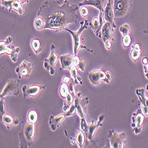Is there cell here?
<instances>
[{
	"label": "cell",
	"mask_w": 148,
	"mask_h": 148,
	"mask_svg": "<svg viewBox=\"0 0 148 148\" xmlns=\"http://www.w3.org/2000/svg\"><path fill=\"white\" fill-rule=\"evenodd\" d=\"M78 9L76 4L69 5V1L61 5L58 1H46L40 7L38 16L45 22L44 29L57 32L66 29L69 24L77 23Z\"/></svg>",
	"instance_id": "1"
},
{
	"label": "cell",
	"mask_w": 148,
	"mask_h": 148,
	"mask_svg": "<svg viewBox=\"0 0 148 148\" xmlns=\"http://www.w3.org/2000/svg\"><path fill=\"white\" fill-rule=\"evenodd\" d=\"M80 25H81V26L77 32L72 31V30L68 29V28L65 29V30L69 32L72 36L73 43V55H74V56L77 55L78 52L81 49H86V50H87L88 51H89L91 53H93L92 51L89 50L85 46L83 45L82 44V41H81V34L85 29H87V27L89 25L88 21L87 20H85V21H81Z\"/></svg>",
	"instance_id": "2"
},
{
	"label": "cell",
	"mask_w": 148,
	"mask_h": 148,
	"mask_svg": "<svg viewBox=\"0 0 148 148\" xmlns=\"http://www.w3.org/2000/svg\"><path fill=\"white\" fill-rule=\"evenodd\" d=\"M132 7V0H114L113 9L114 18H126Z\"/></svg>",
	"instance_id": "3"
},
{
	"label": "cell",
	"mask_w": 148,
	"mask_h": 148,
	"mask_svg": "<svg viewBox=\"0 0 148 148\" xmlns=\"http://www.w3.org/2000/svg\"><path fill=\"white\" fill-rule=\"evenodd\" d=\"M13 39L11 36H8L5 40L1 41L0 42V54L3 55L4 53L8 54L11 60L14 62L17 60L18 55L20 51L18 47H15L14 45H11Z\"/></svg>",
	"instance_id": "4"
},
{
	"label": "cell",
	"mask_w": 148,
	"mask_h": 148,
	"mask_svg": "<svg viewBox=\"0 0 148 148\" xmlns=\"http://www.w3.org/2000/svg\"><path fill=\"white\" fill-rule=\"evenodd\" d=\"M88 79L94 85H97L102 81L108 84L112 78L111 72L108 71H105L103 68L92 71L88 73Z\"/></svg>",
	"instance_id": "5"
},
{
	"label": "cell",
	"mask_w": 148,
	"mask_h": 148,
	"mask_svg": "<svg viewBox=\"0 0 148 148\" xmlns=\"http://www.w3.org/2000/svg\"><path fill=\"white\" fill-rule=\"evenodd\" d=\"M126 136L125 133H117L113 129L109 131L108 143L112 148H123L126 144Z\"/></svg>",
	"instance_id": "6"
},
{
	"label": "cell",
	"mask_w": 148,
	"mask_h": 148,
	"mask_svg": "<svg viewBox=\"0 0 148 148\" xmlns=\"http://www.w3.org/2000/svg\"><path fill=\"white\" fill-rule=\"evenodd\" d=\"M55 46L53 45L51 46V51L49 57L45 59L44 67L45 68L50 72L51 75H53L55 73V65L58 61L60 57H59L55 52Z\"/></svg>",
	"instance_id": "7"
},
{
	"label": "cell",
	"mask_w": 148,
	"mask_h": 148,
	"mask_svg": "<svg viewBox=\"0 0 148 148\" xmlns=\"http://www.w3.org/2000/svg\"><path fill=\"white\" fill-rule=\"evenodd\" d=\"M145 116L143 114L141 108L138 109L136 112L133 113L132 127H133V131L135 134H139L141 132L142 126L145 121Z\"/></svg>",
	"instance_id": "8"
},
{
	"label": "cell",
	"mask_w": 148,
	"mask_h": 148,
	"mask_svg": "<svg viewBox=\"0 0 148 148\" xmlns=\"http://www.w3.org/2000/svg\"><path fill=\"white\" fill-rule=\"evenodd\" d=\"M20 81L16 79H9L5 85L3 92L1 93V97H4L10 95L17 96L19 94Z\"/></svg>",
	"instance_id": "9"
},
{
	"label": "cell",
	"mask_w": 148,
	"mask_h": 148,
	"mask_svg": "<svg viewBox=\"0 0 148 148\" xmlns=\"http://www.w3.org/2000/svg\"><path fill=\"white\" fill-rule=\"evenodd\" d=\"M45 88V86L40 85H24L22 87V91L23 93L24 98L29 97H35L38 95L41 90Z\"/></svg>",
	"instance_id": "10"
},
{
	"label": "cell",
	"mask_w": 148,
	"mask_h": 148,
	"mask_svg": "<svg viewBox=\"0 0 148 148\" xmlns=\"http://www.w3.org/2000/svg\"><path fill=\"white\" fill-rule=\"evenodd\" d=\"M114 30L113 29L110 23L105 22L104 23L100 33V38L103 40L105 44L109 42H113L114 41Z\"/></svg>",
	"instance_id": "11"
},
{
	"label": "cell",
	"mask_w": 148,
	"mask_h": 148,
	"mask_svg": "<svg viewBox=\"0 0 148 148\" xmlns=\"http://www.w3.org/2000/svg\"><path fill=\"white\" fill-rule=\"evenodd\" d=\"M88 104V97L80 98V97H77L75 98V106L77 109V112L81 119H86V112H87Z\"/></svg>",
	"instance_id": "12"
},
{
	"label": "cell",
	"mask_w": 148,
	"mask_h": 148,
	"mask_svg": "<svg viewBox=\"0 0 148 148\" xmlns=\"http://www.w3.org/2000/svg\"><path fill=\"white\" fill-rule=\"evenodd\" d=\"M104 117L105 116L104 115H101L99 117V119H98V120L97 121H95L93 120L92 123H88L87 132L85 133L88 141H91V140L94 137V135L98 127L102 126V122L104 119Z\"/></svg>",
	"instance_id": "13"
},
{
	"label": "cell",
	"mask_w": 148,
	"mask_h": 148,
	"mask_svg": "<svg viewBox=\"0 0 148 148\" xmlns=\"http://www.w3.org/2000/svg\"><path fill=\"white\" fill-rule=\"evenodd\" d=\"M104 23L105 21L104 19L103 12H100L99 16L95 17L92 19V21L89 24V25L90 26L91 28L92 29L96 36L99 37L100 38L101 30Z\"/></svg>",
	"instance_id": "14"
},
{
	"label": "cell",
	"mask_w": 148,
	"mask_h": 148,
	"mask_svg": "<svg viewBox=\"0 0 148 148\" xmlns=\"http://www.w3.org/2000/svg\"><path fill=\"white\" fill-rule=\"evenodd\" d=\"M104 19L105 22H108L111 24L113 29L114 30L116 27L115 23H114V12L113 9V6L112 5V1L108 0V3L104 9Z\"/></svg>",
	"instance_id": "15"
},
{
	"label": "cell",
	"mask_w": 148,
	"mask_h": 148,
	"mask_svg": "<svg viewBox=\"0 0 148 148\" xmlns=\"http://www.w3.org/2000/svg\"><path fill=\"white\" fill-rule=\"evenodd\" d=\"M35 132L36 129L34 124L30 123V121L27 122L25 125H24V127L23 129V136L25 138L26 140H27V143H29V145L30 143L33 142L35 136Z\"/></svg>",
	"instance_id": "16"
},
{
	"label": "cell",
	"mask_w": 148,
	"mask_h": 148,
	"mask_svg": "<svg viewBox=\"0 0 148 148\" xmlns=\"http://www.w3.org/2000/svg\"><path fill=\"white\" fill-rule=\"evenodd\" d=\"M141 104V110L145 116H148V97L146 95L145 90L141 88L136 91Z\"/></svg>",
	"instance_id": "17"
},
{
	"label": "cell",
	"mask_w": 148,
	"mask_h": 148,
	"mask_svg": "<svg viewBox=\"0 0 148 148\" xmlns=\"http://www.w3.org/2000/svg\"><path fill=\"white\" fill-rule=\"evenodd\" d=\"M32 71V65L26 60H24L22 64L18 66L16 69V72L19 76V78L22 77L28 78Z\"/></svg>",
	"instance_id": "18"
},
{
	"label": "cell",
	"mask_w": 148,
	"mask_h": 148,
	"mask_svg": "<svg viewBox=\"0 0 148 148\" xmlns=\"http://www.w3.org/2000/svg\"><path fill=\"white\" fill-rule=\"evenodd\" d=\"M66 117V114H60L56 116H51L50 119H49V126L52 130L55 131L59 127V126L61 125L65 117Z\"/></svg>",
	"instance_id": "19"
},
{
	"label": "cell",
	"mask_w": 148,
	"mask_h": 148,
	"mask_svg": "<svg viewBox=\"0 0 148 148\" xmlns=\"http://www.w3.org/2000/svg\"><path fill=\"white\" fill-rule=\"evenodd\" d=\"M73 57L71 54L61 55L60 56L61 64V68L60 70L61 71L65 69H71L73 66Z\"/></svg>",
	"instance_id": "20"
},
{
	"label": "cell",
	"mask_w": 148,
	"mask_h": 148,
	"mask_svg": "<svg viewBox=\"0 0 148 148\" xmlns=\"http://www.w3.org/2000/svg\"><path fill=\"white\" fill-rule=\"evenodd\" d=\"M105 1L106 0H84L83 2L79 4V6L91 5L99 10L100 12H104L103 6Z\"/></svg>",
	"instance_id": "21"
},
{
	"label": "cell",
	"mask_w": 148,
	"mask_h": 148,
	"mask_svg": "<svg viewBox=\"0 0 148 148\" xmlns=\"http://www.w3.org/2000/svg\"><path fill=\"white\" fill-rule=\"evenodd\" d=\"M142 56V49L140 44L136 42L132 45L130 51V57L134 62L138 61Z\"/></svg>",
	"instance_id": "22"
},
{
	"label": "cell",
	"mask_w": 148,
	"mask_h": 148,
	"mask_svg": "<svg viewBox=\"0 0 148 148\" xmlns=\"http://www.w3.org/2000/svg\"><path fill=\"white\" fill-rule=\"evenodd\" d=\"M3 117V120L4 123H5V125L9 129L11 126H13L14 124L15 125H18V120L16 118H14L13 116L5 114L2 116Z\"/></svg>",
	"instance_id": "23"
},
{
	"label": "cell",
	"mask_w": 148,
	"mask_h": 148,
	"mask_svg": "<svg viewBox=\"0 0 148 148\" xmlns=\"http://www.w3.org/2000/svg\"><path fill=\"white\" fill-rule=\"evenodd\" d=\"M73 65L74 66H75L77 68H79L82 71H84L85 68L86 64L82 58H81L78 56L76 55V56H73Z\"/></svg>",
	"instance_id": "24"
},
{
	"label": "cell",
	"mask_w": 148,
	"mask_h": 148,
	"mask_svg": "<svg viewBox=\"0 0 148 148\" xmlns=\"http://www.w3.org/2000/svg\"><path fill=\"white\" fill-rule=\"evenodd\" d=\"M31 46L33 50L36 55L39 54L42 51L40 40L38 38H34L31 42Z\"/></svg>",
	"instance_id": "25"
},
{
	"label": "cell",
	"mask_w": 148,
	"mask_h": 148,
	"mask_svg": "<svg viewBox=\"0 0 148 148\" xmlns=\"http://www.w3.org/2000/svg\"><path fill=\"white\" fill-rule=\"evenodd\" d=\"M70 71H71V76H72V78H73L74 81H75L76 85H77L78 84H80L81 85H82L83 83H82V79L78 75L77 68L75 66H74L73 65V66L71 68Z\"/></svg>",
	"instance_id": "26"
},
{
	"label": "cell",
	"mask_w": 148,
	"mask_h": 148,
	"mask_svg": "<svg viewBox=\"0 0 148 148\" xmlns=\"http://www.w3.org/2000/svg\"><path fill=\"white\" fill-rule=\"evenodd\" d=\"M18 0H14L12 4V10L16 11L20 15H22L24 12V7Z\"/></svg>",
	"instance_id": "27"
},
{
	"label": "cell",
	"mask_w": 148,
	"mask_h": 148,
	"mask_svg": "<svg viewBox=\"0 0 148 148\" xmlns=\"http://www.w3.org/2000/svg\"><path fill=\"white\" fill-rule=\"evenodd\" d=\"M85 133L83 132L79 131L77 133V137H76V142L79 146V147H83L85 143Z\"/></svg>",
	"instance_id": "28"
},
{
	"label": "cell",
	"mask_w": 148,
	"mask_h": 148,
	"mask_svg": "<svg viewBox=\"0 0 148 148\" xmlns=\"http://www.w3.org/2000/svg\"><path fill=\"white\" fill-rule=\"evenodd\" d=\"M59 93L60 96L64 98H66L68 95L70 93L68 84L66 82H64L62 84H61L59 88Z\"/></svg>",
	"instance_id": "29"
},
{
	"label": "cell",
	"mask_w": 148,
	"mask_h": 148,
	"mask_svg": "<svg viewBox=\"0 0 148 148\" xmlns=\"http://www.w3.org/2000/svg\"><path fill=\"white\" fill-rule=\"evenodd\" d=\"M66 83L68 84L70 93L73 96V97L74 98V99H75V98L77 97V94L76 91H75V85H76V84H75V81H74L73 78H71V79L68 82H66Z\"/></svg>",
	"instance_id": "30"
},
{
	"label": "cell",
	"mask_w": 148,
	"mask_h": 148,
	"mask_svg": "<svg viewBox=\"0 0 148 148\" xmlns=\"http://www.w3.org/2000/svg\"><path fill=\"white\" fill-rule=\"evenodd\" d=\"M45 26V22L44 20L39 16H38L34 20V27L38 30H42L44 29Z\"/></svg>",
	"instance_id": "31"
},
{
	"label": "cell",
	"mask_w": 148,
	"mask_h": 148,
	"mask_svg": "<svg viewBox=\"0 0 148 148\" xmlns=\"http://www.w3.org/2000/svg\"><path fill=\"white\" fill-rule=\"evenodd\" d=\"M65 100L64 101V111H66L67 109H69L71 106H72L73 102V100L74 98L73 97V96L71 95V93H69L68 96L66 97V98H65Z\"/></svg>",
	"instance_id": "32"
},
{
	"label": "cell",
	"mask_w": 148,
	"mask_h": 148,
	"mask_svg": "<svg viewBox=\"0 0 148 148\" xmlns=\"http://www.w3.org/2000/svg\"><path fill=\"white\" fill-rule=\"evenodd\" d=\"M38 119V115L35 110H31L28 114V120L32 123L35 124Z\"/></svg>",
	"instance_id": "33"
},
{
	"label": "cell",
	"mask_w": 148,
	"mask_h": 148,
	"mask_svg": "<svg viewBox=\"0 0 148 148\" xmlns=\"http://www.w3.org/2000/svg\"><path fill=\"white\" fill-rule=\"evenodd\" d=\"M14 0H5L4 1L0 2L1 5L5 8L6 10H8L9 11H12V4Z\"/></svg>",
	"instance_id": "34"
},
{
	"label": "cell",
	"mask_w": 148,
	"mask_h": 148,
	"mask_svg": "<svg viewBox=\"0 0 148 148\" xmlns=\"http://www.w3.org/2000/svg\"><path fill=\"white\" fill-rule=\"evenodd\" d=\"M132 42V39H131V36L129 34L123 36V39H122V43H123V46L125 47H128Z\"/></svg>",
	"instance_id": "35"
},
{
	"label": "cell",
	"mask_w": 148,
	"mask_h": 148,
	"mask_svg": "<svg viewBox=\"0 0 148 148\" xmlns=\"http://www.w3.org/2000/svg\"><path fill=\"white\" fill-rule=\"evenodd\" d=\"M120 32L121 33L123 36L129 34L130 32V26L128 25L127 24H124V25H123L120 27Z\"/></svg>",
	"instance_id": "36"
},
{
	"label": "cell",
	"mask_w": 148,
	"mask_h": 148,
	"mask_svg": "<svg viewBox=\"0 0 148 148\" xmlns=\"http://www.w3.org/2000/svg\"><path fill=\"white\" fill-rule=\"evenodd\" d=\"M80 12H81V15L84 17H87L89 14L88 8L85 5H83V6L81 7V8L80 9Z\"/></svg>",
	"instance_id": "37"
},
{
	"label": "cell",
	"mask_w": 148,
	"mask_h": 148,
	"mask_svg": "<svg viewBox=\"0 0 148 148\" xmlns=\"http://www.w3.org/2000/svg\"><path fill=\"white\" fill-rule=\"evenodd\" d=\"M76 111H77V109H76L75 104H72V106H71V107L69 108V110L68 111V113L66 114V117H69V116H73L74 114L75 113Z\"/></svg>",
	"instance_id": "38"
},
{
	"label": "cell",
	"mask_w": 148,
	"mask_h": 148,
	"mask_svg": "<svg viewBox=\"0 0 148 148\" xmlns=\"http://www.w3.org/2000/svg\"><path fill=\"white\" fill-rule=\"evenodd\" d=\"M1 114L2 116L5 114V104L4 97H1Z\"/></svg>",
	"instance_id": "39"
},
{
	"label": "cell",
	"mask_w": 148,
	"mask_h": 148,
	"mask_svg": "<svg viewBox=\"0 0 148 148\" xmlns=\"http://www.w3.org/2000/svg\"><path fill=\"white\" fill-rule=\"evenodd\" d=\"M143 70L145 72V77L147 79H148V63L146 65H143Z\"/></svg>",
	"instance_id": "40"
},
{
	"label": "cell",
	"mask_w": 148,
	"mask_h": 148,
	"mask_svg": "<svg viewBox=\"0 0 148 148\" xmlns=\"http://www.w3.org/2000/svg\"><path fill=\"white\" fill-rule=\"evenodd\" d=\"M147 63H148V58L147 57H144L142 59V64L143 65H146Z\"/></svg>",
	"instance_id": "41"
},
{
	"label": "cell",
	"mask_w": 148,
	"mask_h": 148,
	"mask_svg": "<svg viewBox=\"0 0 148 148\" xmlns=\"http://www.w3.org/2000/svg\"><path fill=\"white\" fill-rule=\"evenodd\" d=\"M18 1H19L21 4L28 3L29 2V0H18Z\"/></svg>",
	"instance_id": "42"
},
{
	"label": "cell",
	"mask_w": 148,
	"mask_h": 148,
	"mask_svg": "<svg viewBox=\"0 0 148 148\" xmlns=\"http://www.w3.org/2000/svg\"><path fill=\"white\" fill-rule=\"evenodd\" d=\"M146 89H147V90L148 91V84L146 85Z\"/></svg>",
	"instance_id": "43"
},
{
	"label": "cell",
	"mask_w": 148,
	"mask_h": 148,
	"mask_svg": "<svg viewBox=\"0 0 148 148\" xmlns=\"http://www.w3.org/2000/svg\"><path fill=\"white\" fill-rule=\"evenodd\" d=\"M69 1L68 0H65V3H67V2H68Z\"/></svg>",
	"instance_id": "44"
},
{
	"label": "cell",
	"mask_w": 148,
	"mask_h": 148,
	"mask_svg": "<svg viewBox=\"0 0 148 148\" xmlns=\"http://www.w3.org/2000/svg\"><path fill=\"white\" fill-rule=\"evenodd\" d=\"M145 33H146V34H148V32H146V31H145Z\"/></svg>",
	"instance_id": "45"
},
{
	"label": "cell",
	"mask_w": 148,
	"mask_h": 148,
	"mask_svg": "<svg viewBox=\"0 0 148 148\" xmlns=\"http://www.w3.org/2000/svg\"><path fill=\"white\" fill-rule=\"evenodd\" d=\"M0 1H1H1H5V0H0Z\"/></svg>",
	"instance_id": "46"
}]
</instances>
